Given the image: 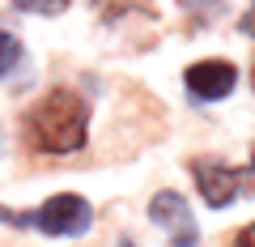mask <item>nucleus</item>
Instances as JSON below:
<instances>
[{"label": "nucleus", "instance_id": "nucleus-1", "mask_svg": "<svg viewBox=\"0 0 255 247\" xmlns=\"http://www.w3.org/2000/svg\"><path fill=\"white\" fill-rule=\"evenodd\" d=\"M90 132V102L77 90H51L30 107L26 141L38 154H77Z\"/></svg>", "mask_w": 255, "mask_h": 247}, {"label": "nucleus", "instance_id": "nucleus-11", "mask_svg": "<svg viewBox=\"0 0 255 247\" xmlns=\"http://www.w3.org/2000/svg\"><path fill=\"white\" fill-rule=\"evenodd\" d=\"M243 34H247V38H255V0H251V9L243 13Z\"/></svg>", "mask_w": 255, "mask_h": 247}, {"label": "nucleus", "instance_id": "nucleus-9", "mask_svg": "<svg viewBox=\"0 0 255 247\" xmlns=\"http://www.w3.org/2000/svg\"><path fill=\"white\" fill-rule=\"evenodd\" d=\"M243 192L255 196V149H251V162L243 166Z\"/></svg>", "mask_w": 255, "mask_h": 247}, {"label": "nucleus", "instance_id": "nucleus-14", "mask_svg": "<svg viewBox=\"0 0 255 247\" xmlns=\"http://www.w3.org/2000/svg\"><path fill=\"white\" fill-rule=\"evenodd\" d=\"M251 81H255V73H251Z\"/></svg>", "mask_w": 255, "mask_h": 247}, {"label": "nucleus", "instance_id": "nucleus-7", "mask_svg": "<svg viewBox=\"0 0 255 247\" xmlns=\"http://www.w3.org/2000/svg\"><path fill=\"white\" fill-rule=\"evenodd\" d=\"M13 9H21V13H38V17H55V13L68 9V0H13Z\"/></svg>", "mask_w": 255, "mask_h": 247}, {"label": "nucleus", "instance_id": "nucleus-8", "mask_svg": "<svg viewBox=\"0 0 255 247\" xmlns=\"http://www.w3.org/2000/svg\"><path fill=\"white\" fill-rule=\"evenodd\" d=\"M183 9H191L196 17H221L226 13V0H179Z\"/></svg>", "mask_w": 255, "mask_h": 247}, {"label": "nucleus", "instance_id": "nucleus-3", "mask_svg": "<svg viewBox=\"0 0 255 247\" xmlns=\"http://www.w3.org/2000/svg\"><path fill=\"white\" fill-rule=\"evenodd\" d=\"M149 218L166 230L170 247H196L200 243V226H196V218H191L187 201H183L179 192H157L153 201H149Z\"/></svg>", "mask_w": 255, "mask_h": 247}, {"label": "nucleus", "instance_id": "nucleus-10", "mask_svg": "<svg viewBox=\"0 0 255 247\" xmlns=\"http://www.w3.org/2000/svg\"><path fill=\"white\" fill-rule=\"evenodd\" d=\"M234 247H255V222H251V226H243V230H238Z\"/></svg>", "mask_w": 255, "mask_h": 247}, {"label": "nucleus", "instance_id": "nucleus-6", "mask_svg": "<svg viewBox=\"0 0 255 247\" xmlns=\"http://www.w3.org/2000/svg\"><path fill=\"white\" fill-rule=\"evenodd\" d=\"M21 55H26V47H21V38H17V34H9V30H0V81L17 73Z\"/></svg>", "mask_w": 255, "mask_h": 247}, {"label": "nucleus", "instance_id": "nucleus-4", "mask_svg": "<svg viewBox=\"0 0 255 247\" xmlns=\"http://www.w3.org/2000/svg\"><path fill=\"white\" fill-rule=\"evenodd\" d=\"M191 175H196V188H200V196H204L209 209H226V205L243 192V171L217 162V158H196V162H191Z\"/></svg>", "mask_w": 255, "mask_h": 247}, {"label": "nucleus", "instance_id": "nucleus-5", "mask_svg": "<svg viewBox=\"0 0 255 247\" xmlns=\"http://www.w3.org/2000/svg\"><path fill=\"white\" fill-rule=\"evenodd\" d=\"M183 85H187L191 98H200V102H221V98L234 94L238 68L230 60H200V64H191L183 73Z\"/></svg>", "mask_w": 255, "mask_h": 247}, {"label": "nucleus", "instance_id": "nucleus-12", "mask_svg": "<svg viewBox=\"0 0 255 247\" xmlns=\"http://www.w3.org/2000/svg\"><path fill=\"white\" fill-rule=\"evenodd\" d=\"M0 222H13V226H17V222H21V213H9L4 205H0Z\"/></svg>", "mask_w": 255, "mask_h": 247}, {"label": "nucleus", "instance_id": "nucleus-2", "mask_svg": "<svg viewBox=\"0 0 255 247\" xmlns=\"http://www.w3.org/2000/svg\"><path fill=\"white\" fill-rule=\"evenodd\" d=\"M90 222H94V209H90L85 196L55 192L51 201H43L34 213H21L17 226H34V230H43V235H51V239H77V235L90 230Z\"/></svg>", "mask_w": 255, "mask_h": 247}, {"label": "nucleus", "instance_id": "nucleus-13", "mask_svg": "<svg viewBox=\"0 0 255 247\" xmlns=\"http://www.w3.org/2000/svg\"><path fill=\"white\" fill-rule=\"evenodd\" d=\"M119 247H136V243H128V239H124V243H119Z\"/></svg>", "mask_w": 255, "mask_h": 247}]
</instances>
